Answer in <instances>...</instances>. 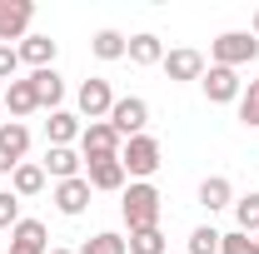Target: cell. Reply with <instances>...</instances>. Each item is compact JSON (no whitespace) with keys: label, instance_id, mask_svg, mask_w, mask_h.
Returning <instances> with one entry per match:
<instances>
[{"label":"cell","instance_id":"obj_1","mask_svg":"<svg viewBox=\"0 0 259 254\" xmlns=\"http://www.w3.org/2000/svg\"><path fill=\"white\" fill-rule=\"evenodd\" d=\"M160 209H164V199H160V190H155L150 180H130L125 185L120 215H125L130 234H135V229H160Z\"/></svg>","mask_w":259,"mask_h":254},{"label":"cell","instance_id":"obj_2","mask_svg":"<svg viewBox=\"0 0 259 254\" xmlns=\"http://www.w3.org/2000/svg\"><path fill=\"white\" fill-rule=\"evenodd\" d=\"M160 140L155 135H135V140H125L120 145V164H125V175L130 180H150L155 170H160Z\"/></svg>","mask_w":259,"mask_h":254},{"label":"cell","instance_id":"obj_3","mask_svg":"<svg viewBox=\"0 0 259 254\" xmlns=\"http://www.w3.org/2000/svg\"><path fill=\"white\" fill-rule=\"evenodd\" d=\"M209 55H214V65H225V70H239V65L259 60V40L249 30H225L209 45Z\"/></svg>","mask_w":259,"mask_h":254},{"label":"cell","instance_id":"obj_4","mask_svg":"<svg viewBox=\"0 0 259 254\" xmlns=\"http://www.w3.org/2000/svg\"><path fill=\"white\" fill-rule=\"evenodd\" d=\"M120 135H115V125L110 120H95V125L80 130V159L85 164H95V159H120Z\"/></svg>","mask_w":259,"mask_h":254},{"label":"cell","instance_id":"obj_5","mask_svg":"<svg viewBox=\"0 0 259 254\" xmlns=\"http://www.w3.org/2000/svg\"><path fill=\"white\" fill-rule=\"evenodd\" d=\"M199 85H204V100H209V105H239V95H244L239 70H225V65H209Z\"/></svg>","mask_w":259,"mask_h":254},{"label":"cell","instance_id":"obj_6","mask_svg":"<svg viewBox=\"0 0 259 254\" xmlns=\"http://www.w3.org/2000/svg\"><path fill=\"white\" fill-rule=\"evenodd\" d=\"M110 125H115V135H120V140H135V135H145V125H150V105H145L140 95L115 100V110H110Z\"/></svg>","mask_w":259,"mask_h":254},{"label":"cell","instance_id":"obj_7","mask_svg":"<svg viewBox=\"0 0 259 254\" xmlns=\"http://www.w3.org/2000/svg\"><path fill=\"white\" fill-rule=\"evenodd\" d=\"M30 20H35L30 0H0V45L25 40V35H30Z\"/></svg>","mask_w":259,"mask_h":254},{"label":"cell","instance_id":"obj_8","mask_svg":"<svg viewBox=\"0 0 259 254\" xmlns=\"http://www.w3.org/2000/svg\"><path fill=\"white\" fill-rule=\"evenodd\" d=\"M25 150H30V130L20 120L0 125V175H15V164H25Z\"/></svg>","mask_w":259,"mask_h":254},{"label":"cell","instance_id":"obj_9","mask_svg":"<svg viewBox=\"0 0 259 254\" xmlns=\"http://www.w3.org/2000/svg\"><path fill=\"white\" fill-rule=\"evenodd\" d=\"M80 115L95 125V120H110V110H115V90H110V80H85L80 85Z\"/></svg>","mask_w":259,"mask_h":254},{"label":"cell","instance_id":"obj_10","mask_svg":"<svg viewBox=\"0 0 259 254\" xmlns=\"http://www.w3.org/2000/svg\"><path fill=\"white\" fill-rule=\"evenodd\" d=\"M85 180H90V190H105V194H125L130 175L120 159H95V164H85Z\"/></svg>","mask_w":259,"mask_h":254},{"label":"cell","instance_id":"obj_11","mask_svg":"<svg viewBox=\"0 0 259 254\" xmlns=\"http://www.w3.org/2000/svg\"><path fill=\"white\" fill-rule=\"evenodd\" d=\"M90 180H85V175H80V180H60V185H55V209H60V215H70V220H75V215H85V209H90Z\"/></svg>","mask_w":259,"mask_h":254},{"label":"cell","instance_id":"obj_12","mask_svg":"<svg viewBox=\"0 0 259 254\" xmlns=\"http://www.w3.org/2000/svg\"><path fill=\"white\" fill-rule=\"evenodd\" d=\"M164 75H169L175 85H185V80H204V55L190 50V45H185V50H169V55H164Z\"/></svg>","mask_w":259,"mask_h":254},{"label":"cell","instance_id":"obj_13","mask_svg":"<svg viewBox=\"0 0 259 254\" xmlns=\"http://www.w3.org/2000/svg\"><path fill=\"white\" fill-rule=\"evenodd\" d=\"M10 254H50L45 224L40 220H20L15 229H10Z\"/></svg>","mask_w":259,"mask_h":254},{"label":"cell","instance_id":"obj_14","mask_svg":"<svg viewBox=\"0 0 259 254\" xmlns=\"http://www.w3.org/2000/svg\"><path fill=\"white\" fill-rule=\"evenodd\" d=\"M55 50H60V45H55L50 35H25V40L15 45L20 65H30V70H50V65H55Z\"/></svg>","mask_w":259,"mask_h":254},{"label":"cell","instance_id":"obj_15","mask_svg":"<svg viewBox=\"0 0 259 254\" xmlns=\"http://www.w3.org/2000/svg\"><path fill=\"white\" fill-rule=\"evenodd\" d=\"M5 110H10L15 120H25V115H35V110H40V100H35V80H30V75H25V80L15 75V80L5 85Z\"/></svg>","mask_w":259,"mask_h":254},{"label":"cell","instance_id":"obj_16","mask_svg":"<svg viewBox=\"0 0 259 254\" xmlns=\"http://www.w3.org/2000/svg\"><path fill=\"white\" fill-rule=\"evenodd\" d=\"M80 164H85V159L75 155L70 145H50V155H45V180H55V185H60V180H80Z\"/></svg>","mask_w":259,"mask_h":254},{"label":"cell","instance_id":"obj_17","mask_svg":"<svg viewBox=\"0 0 259 254\" xmlns=\"http://www.w3.org/2000/svg\"><path fill=\"white\" fill-rule=\"evenodd\" d=\"M30 80H35V100H40V110H60V100H65V80L55 75V65L50 70H30Z\"/></svg>","mask_w":259,"mask_h":254},{"label":"cell","instance_id":"obj_18","mask_svg":"<svg viewBox=\"0 0 259 254\" xmlns=\"http://www.w3.org/2000/svg\"><path fill=\"white\" fill-rule=\"evenodd\" d=\"M45 190V164H15V175H10V194L15 199H30V194H40Z\"/></svg>","mask_w":259,"mask_h":254},{"label":"cell","instance_id":"obj_19","mask_svg":"<svg viewBox=\"0 0 259 254\" xmlns=\"http://www.w3.org/2000/svg\"><path fill=\"white\" fill-rule=\"evenodd\" d=\"M199 204L214 215V209H229L234 204V185H229L225 175H209V180H199Z\"/></svg>","mask_w":259,"mask_h":254},{"label":"cell","instance_id":"obj_20","mask_svg":"<svg viewBox=\"0 0 259 254\" xmlns=\"http://www.w3.org/2000/svg\"><path fill=\"white\" fill-rule=\"evenodd\" d=\"M125 55H130V65H164V40H160V35H150V30H145V35H130V50H125Z\"/></svg>","mask_w":259,"mask_h":254},{"label":"cell","instance_id":"obj_21","mask_svg":"<svg viewBox=\"0 0 259 254\" xmlns=\"http://www.w3.org/2000/svg\"><path fill=\"white\" fill-rule=\"evenodd\" d=\"M80 115H70V110H55V115H50V120H45V140H50V145H75V140H80Z\"/></svg>","mask_w":259,"mask_h":254},{"label":"cell","instance_id":"obj_22","mask_svg":"<svg viewBox=\"0 0 259 254\" xmlns=\"http://www.w3.org/2000/svg\"><path fill=\"white\" fill-rule=\"evenodd\" d=\"M90 50H95V60H125L130 40H125L120 30H100L95 40H90Z\"/></svg>","mask_w":259,"mask_h":254},{"label":"cell","instance_id":"obj_23","mask_svg":"<svg viewBox=\"0 0 259 254\" xmlns=\"http://www.w3.org/2000/svg\"><path fill=\"white\" fill-rule=\"evenodd\" d=\"M234 224H239V234H259V194H239L234 199Z\"/></svg>","mask_w":259,"mask_h":254},{"label":"cell","instance_id":"obj_24","mask_svg":"<svg viewBox=\"0 0 259 254\" xmlns=\"http://www.w3.org/2000/svg\"><path fill=\"white\" fill-rule=\"evenodd\" d=\"M75 254H130V239L115 234V229H105V234H95V239H85Z\"/></svg>","mask_w":259,"mask_h":254},{"label":"cell","instance_id":"obj_25","mask_svg":"<svg viewBox=\"0 0 259 254\" xmlns=\"http://www.w3.org/2000/svg\"><path fill=\"white\" fill-rule=\"evenodd\" d=\"M130 254H169V239L160 229H135L130 234Z\"/></svg>","mask_w":259,"mask_h":254},{"label":"cell","instance_id":"obj_26","mask_svg":"<svg viewBox=\"0 0 259 254\" xmlns=\"http://www.w3.org/2000/svg\"><path fill=\"white\" fill-rule=\"evenodd\" d=\"M239 125L259 130V80H249V85H244V95H239Z\"/></svg>","mask_w":259,"mask_h":254},{"label":"cell","instance_id":"obj_27","mask_svg":"<svg viewBox=\"0 0 259 254\" xmlns=\"http://www.w3.org/2000/svg\"><path fill=\"white\" fill-rule=\"evenodd\" d=\"M185 254H220V229H214V224H199L190 234V249Z\"/></svg>","mask_w":259,"mask_h":254},{"label":"cell","instance_id":"obj_28","mask_svg":"<svg viewBox=\"0 0 259 254\" xmlns=\"http://www.w3.org/2000/svg\"><path fill=\"white\" fill-rule=\"evenodd\" d=\"M220 254H259V239L254 234H220Z\"/></svg>","mask_w":259,"mask_h":254},{"label":"cell","instance_id":"obj_29","mask_svg":"<svg viewBox=\"0 0 259 254\" xmlns=\"http://www.w3.org/2000/svg\"><path fill=\"white\" fill-rule=\"evenodd\" d=\"M20 224V199L10 190H0V229H15Z\"/></svg>","mask_w":259,"mask_h":254},{"label":"cell","instance_id":"obj_30","mask_svg":"<svg viewBox=\"0 0 259 254\" xmlns=\"http://www.w3.org/2000/svg\"><path fill=\"white\" fill-rule=\"evenodd\" d=\"M15 70H20V55H15V45H0V85H5V80H15Z\"/></svg>","mask_w":259,"mask_h":254},{"label":"cell","instance_id":"obj_31","mask_svg":"<svg viewBox=\"0 0 259 254\" xmlns=\"http://www.w3.org/2000/svg\"><path fill=\"white\" fill-rule=\"evenodd\" d=\"M249 35H254V40H259V10H254V30H249Z\"/></svg>","mask_w":259,"mask_h":254},{"label":"cell","instance_id":"obj_32","mask_svg":"<svg viewBox=\"0 0 259 254\" xmlns=\"http://www.w3.org/2000/svg\"><path fill=\"white\" fill-rule=\"evenodd\" d=\"M50 254H75V249H50Z\"/></svg>","mask_w":259,"mask_h":254},{"label":"cell","instance_id":"obj_33","mask_svg":"<svg viewBox=\"0 0 259 254\" xmlns=\"http://www.w3.org/2000/svg\"><path fill=\"white\" fill-rule=\"evenodd\" d=\"M0 105H5V85H0Z\"/></svg>","mask_w":259,"mask_h":254}]
</instances>
